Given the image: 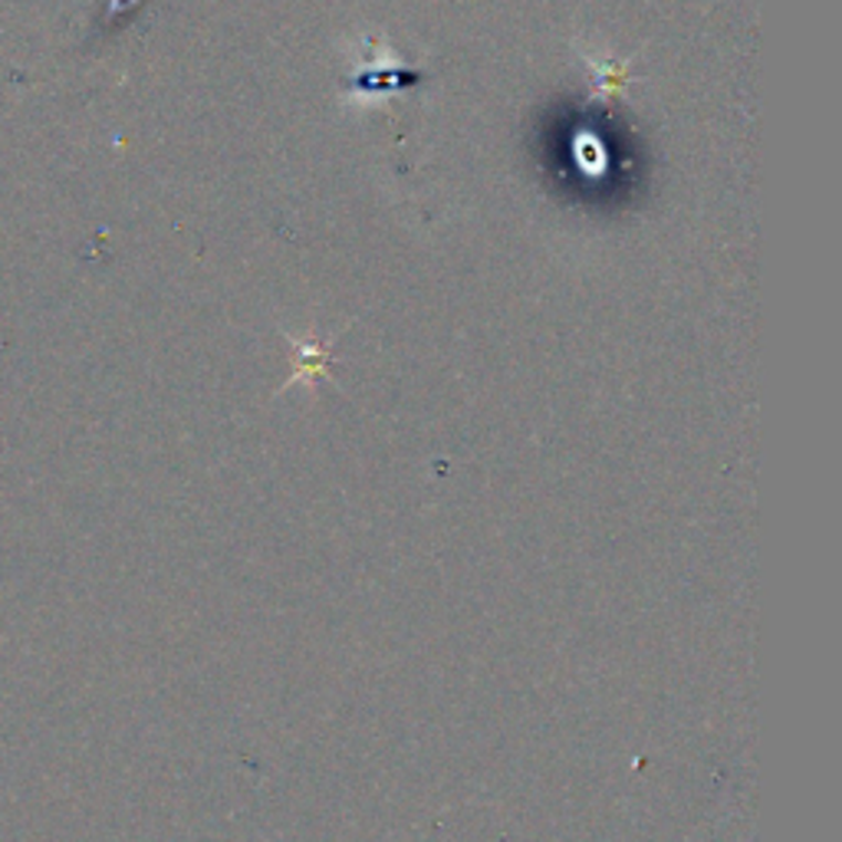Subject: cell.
Listing matches in <instances>:
<instances>
[{
    "instance_id": "1",
    "label": "cell",
    "mask_w": 842,
    "mask_h": 842,
    "mask_svg": "<svg viewBox=\"0 0 842 842\" xmlns=\"http://www.w3.org/2000/svg\"><path fill=\"white\" fill-rule=\"evenodd\" d=\"M296 346V372L290 379V386L296 379H316L323 376V366H326V346L323 343H293Z\"/></svg>"
}]
</instances>
